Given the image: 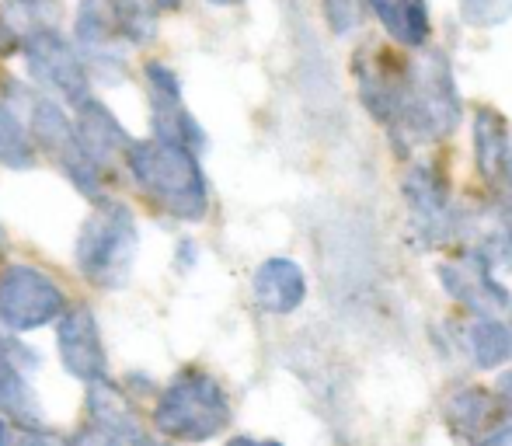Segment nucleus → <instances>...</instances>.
I'll return each mask as SVG.
<instances>
[{
    "label": "nucleus",
    "mask_w": 512,
    "mask_h": 446,
    "mask_svg": "<svg viewBox=\"0 0 512 446\" xmlns=\"http://www.w3.org/2000/svg\"><path fill=\"white\" fill-rule=\"evenodd\" d=\"M74 133H77V143L84 147V154H88L98 168H105L115 154H126L129 143H133L126 129L119 126V119H115L102 102H95V98H84V102L77 105Z\"/></svg>",
    "instance_id": "dca6fc26"
},
{
    "label": "nucleus",
    "mask_w": 512,
    "mask_h": 446,
    "mask_svg": "<svg viewBox=\"0 0 512 446\" xmlns=\"http://www.w3.org/2000/svg\"><path fill=\"white\" fill-rule=\"evenodd\" d=\"M28 140H32V147L39 143L84 196H91L95 203L105 199V192H102L105 171L84 154V147L77 143L74 122L67 119V112H63L60 105L49 102V98H32V102H28Z\"/></svg>",
    "instance_id": "39448f33"
},
{
    "label": "nucleus",
    "mask_w": 512,
    "mask_h": 446,
    "mask_svg": "<svg viewBox=\"0 0 512 446\" xmlns=\"http://www.w3.org/2000/svg\"><path fill=\"white\" fill-rule=\"evenodd\" d=\"M154 446H164V443H154Z\"/></svg>",
    "instance_id": "72a5a7b5"
},
{
    "label": "nucleus",
    "mask_w": 512,
    "mask_h": 446,
    "mask_svg": "<svg viewBox=\"0 0 512 446\" xmlns=\"http://www.w3.org/2000/svg\"><path fill=\"white\" fill-rule=\"evenodd\" d=\"M495 398H499L502 408H509L512 412V370L499 377V384H495Z\"/></svg>",
    "instance_id": "a878e982"
},
{
    "label": "nucleus",
    "mask_w": 512,
    "mask_h": 446,
    "mask_svg": "<svg viewBox=\"0 0 512 446\" xmlns=\"http://www.w3.org/2000/svg\"><path fill=\"white\" fill-rule=\"evenodd\" d=\"M88 426L98 433H140V419H136L133 401L126 398L119 384H112L108 377L91 380L88 384Z\"/></svg>",
    "instance_id": "f3484780"
},
{
    "label": "nucleus",
    "mask_w": 512,
    "mask_h": 446,
    "mask_svg": "<svg viewBox=\"0 0 512 446\" xmlns=\"http://www.w3.org/2000/svg\"><path fill=\"white\" fill-rule=\"evenodd\" d=\"M67 311V293L53 276L35 265H7L0 272V325L11 332H32Z\"/></svg>",
    "instance_id": "423d86ee"
},
{
    "label": "nucleus",
    "mask_w": 512,
    "mask_h": 446,
    "mask_svg": "<svg viewBox=\"0 0 512 446\" xmlns=\"http://www.w3.org/2000/svg\"><path fill=\"white\" fill-rule=\"evenodd\" d=\"M352 74L359 84V98L370 109V115L377 122L391 126L401 115L408 102V88H411V60H405L401 53L387 46H363L352 60Z\"/></svg>",
    "instance_id": "0eeeda50"
},
{
    "label": "nucleus",
    "mask_w": 512,
    "mask_h": 446,
    "mask_svg": "<svg viewBox=\"0 0 512 446\" xmlns=\"http://www.w3.org/2000/svg\"><path fill=\"white\" fill-rule=\"evenodd\" d=\"M0 446H14V440H11V426H7L4 419H0Z\"/></svg>",
    "instance_id": "c756f323"
},
{
    "label": "nucleus",
    "mask_w": 512,
    "mask_h": 446,
    "mask_svg": "<svg viewBox=\"0 0 512 446\" xmlns=\"http://www.w3.org/2000/svg\"><path fill=\"white\" fill-rule=\"evenodd\" d=\"M363 7L366 0H324V18H328L331 32L349 35L363 21Z\"/></svg>",
    "instance_id": "5701e85b"
},
{
    "label": "nucleus",
    "mask_w": 512,
    "mask_h": 446,
    "mask_svg": "<svg viewBox=\"0 0 512 446\" xmlns=\"http://www.w3.org/2000/svg\"><path fill=\"white\" fill-rule=\"evenodd\" d=\"M467 352H471L474 366H481V370H495V366L509 363L512 356L509 325L499 318H478L467 328Z\"/></svg>",
    "instance_id": "aec40b11"
},
{
    "label": "nucleus",
    "mask_w": 512,
    "mask_h": 446,
    "mask_svg": "<svg viewBox=\"0 0 512 446\" xmlns=\"http://www.w3.org/2000/svg\"><path fill=\"white\" fill-rule=\"evenodd\" d=\"M251 290L265 314H293L307 297V279L293 258H269L255 269Z\"/></svg>",
    "instance_id": "ddd939ff"
},
{
    "label": "nucleus",
    "mask_w": 512,
    "mask_h": 446,
    "mask_svg": "<svg viewBox=\"0 0 512 446\" xmlns=\"http://www.w3.org/2000/svg\"><path fill=\"white\" fill-rule=\"evenodd\" d=\"M147 91H150V109H154V133L157 140L182 143V147L196 150L203 147V129L192 119L189 109L182 105V88L178 77L171 74L164 63H147Z\"/></svg>",
    "instance_id": "9d476101"
},
{
    "label": "nucleus",
    "mask_w": 512,
    "mask_h": 446,
    "mask_svg": "<svg viewBox=\"0 0 512 446\" xmlns=\"http://www.w3.org/2000/svg\"><path fill=\"white\" fill-rule=\"evenodd\" d=\"M223 446H283L276 440H251V436H234V440H227Z\"/></svg>",
    "instance_id": "cd10ccee"
},
{
    "label": "nucleus",
    "mask_w": 512,
    "mask_h": 446,
    "mask_svg": "<svg viewBox=\"0 0 512 446\" xmlns=\"http://www.w3.org/2000/svg\"><path fill=\"white\" fill-rule=\"evenodd\" d=\"M230 426V401L220 380L199 366H185L157 394L154 429L175 443H206Z\"/></svg>",
    "instance_id": "f03ea898"
},
{
    "label": "nucleus",
    "mask_w": 512,
    "mask_h": 446,
    "mask_svg": "<svg viewBox=\"0 0 512 446\" xmlns=\"http://www.w3.org/2000/svg\"><path fill=\"white\" fill-rule=\"evenodd\" d=\"M56 352H60V363L70 377L84 380V384L105 377L108 352L91 307L74 304L60 314V321H56Z\"/></svg>",
    "instance_id": "1a4fd4ad"
},
{
    "label": "nucleus",
    "mask_w": 512,
    "mask_h": 446,
    "mask_svg": "<svg viewBox=\"0 0 512 446\" xmlns=\"http://www.w3.org/2000/svg\"><path fill=\"white\" fill-rule=\"evenodd\" d=\"M474 157H478L481 178L506 196L512 171V143L506 119L495 109H478V115H474Z\"/></svg>",
    "instance_id": "4468645a"
},
{
    "label": "nucleus",
    "mask_w": 512,
    "mask_h": 446,
    "mask_svg": "<svg viewBox=\"0 0 512 446\" xmlns=\"http://www.w3.org/2000/svg\"><path fill=\"white\" fill-rule=\"evenodd\" d=\"M0 241H4V230H0Z\"/></svg>",
    "instance_id": "473e14b6"
},
{
    "label": "nucleus",
    "mask_w": 512,
    "mask_h": 446,
    "mask_svg": "<svg viewBox=\"0 0 512 446\" xmlns=\"http://www.w3.org/2000/svg\"><path fill=\"white\" fill-rule=\"evenodd\" d=\"M11 46H14V32L7 28V21L0 18V53H4V49H11Z\"/></svg>",
    "instance_id": "c85d7f7f"
},
{
    "label": "nucleus",
    "mask_w": 512,
    "mask_h": 446,
    "mask_svg": "<svg viewBox=\"0 0 512 446\" xmlns=\"http://www.w3.org/2000/svg\"><path fill=\"white\" fill-rule=\"evenodd\" d=\"M126 164L133 171V182L154 206H161L168 217L196 223L209 210L206 175L196 161V150L168 140H133L126 150Z\"/></svg>",
    "instance_id": "f257e3e1"
},
{
    "label": "nucleus",
    "mask_w": 512,
    "mask_h": 446,
    "mask_svg": "<svg viewBox=\"0 0 512 446\" xmlns=\"http://www.w3.org/2000/svg\"><path fill=\"white\" fill-rule=\"evenodd\" d=\"M460 14L467 25L492 28L512 18V0H460Z\"/></svg>",
    "instance_id": "4be33fe9"
},
{
    "label": "nucleus",
    "mask_w": 512,
    "mask_h": 446,
    "mask_svg": "<svg viewBox=\"0 0 512 446\" xmlns=\"http://www.w3.org/2000/svg\"><path fill=\"white\" fill-rule=\"evenodd\" d=\"M25 63H28V74L42 88L56 91L67 102L81 105L88 98V67H84L81 53L56 28H32L28 32Z\"/></svg>",
    "instance_id": "6e6552de"
},
{
    "label": "nucleus",
    "mask_w": 512,
    "mask_h": 446,
    "mask_svg": "<svg viewBox=\"0 0 512 446\" xmlns=\"http://www.w3.org/2000/svg\"><path fill=\"white\" fill-rule=\"evenodd\" d=\"M443 415L460 436L478 440V436L502 415V405L495 394H488V387H457V391L446 394Z\"/></svg>",
    "instance_id": "a211bd4d"
},
{
    "label": "nucleus",
    "mask_w": 512,
    "mask_h": 446,
    "mask_svg": "<svg viewBox=\"0 0 512 446\" xmlns=\"http://www.w3.org/2000/svg\"><path fill=\"white\" fill-rule=\"evenodd\" d=\"M74 39H77V53H81L84 67H88V63H98V67L122 63L115 46L126 39H122L119 18H115V0H81Z\"/></svg>",
    "instance_id": "f8f14e48"
},
{
    "label": "nucleus",
    "mask_w": 512,
    "mask_h": 446,
    "mask_svg": "<svg viewBox=\"0 0 512 446\" xmlns=\"http://www.w3.org/2000/svg\"><path fill=\"white\" fill-rule=\"evenodd\" d=\"M401 189H405V199H408L411 210L418 213V220H422L436 237L453 227L450 185H446L443 171H436V164H411Z\"/></svg>",
    "instance_id": "2eb2a0df"
},
{
    "label": "nucleus",
    "mask_w": 512,
    "mask_h": 446,
    "mask_svg": "<svg viewBox=\"0 0 512 446\" xmlns=\"http://www.w3.org/2000/svg\"><path fill=\"white\" fill-rule=\"evenodd\" d=\"M460 98L453 88L450 63L443 53H425L411 63L408 102L398 119L391 122V133L398 143H436L457 129Z\"/></svg>",
    "instance_id": "20e7f679"
},
{
    "label": "nucleus",
    "mask_w": 512,
    "mask_h": 446,
    "mask_svg": "<svg viewBox=\"0 0 512 446\" xmlns=\"http://www.w3.org/2000/svg\"><path fill=\"white\" fill-rule=\"evenodd\" d=\"M506 196L512 199V171H509V189H506Z\"/></svg>",
    "instance_id": "2f4dec72"
},
{
    "label": "nucleus",
    "mask_w": 512,
    "mask_h": 446,
    "mask_svg": "<svg viewBox=\"0 0 512 446\" xmlns=\"http://www.w3.org/2000/svg\"><path fill=\"white\" fill-rule=\"evenodd\" d=\"M140 251L136 217L119 199H98L77 234V269L88 283L102 290H119L129 283Z\"/></svg>",
    "instance_id": "7ed1b4c3"
},
{
    "label": "nucleus",
    "mask_w": 512,
    "mask_h": 446,
    "mask_svg": "<svg viewBox=\"0 0 512 446\" xmlns=\"http://www.w3.org/2000/svg\"><path fill=\"white\" fill-rule=\"evenodd\" d=\"M11 4L39 21L35 28H53V18L60 14V0H11Z\"/></svg>",
    "instance_id": "b1692460"
},
{
    "label": "nucleus",
    "mask_w": 512,
    "mask_h": 446,
    "mask_svg": "<svg viewBox=\"0 0 512 446\" xmlns=\"http://www.w3.org/2000/svg\"><path fill=\"white\" fill-rule=\"evenodd\" d=\"M32 161H35V147L28 140V129L21 126L18 115L7 109V105H0V164L21 171V168H32Z\"/></svg>",
    "instance_id": "412c9836"
},
{
    "label": "nucleus",
    "mask_w": 512,
    "mask_h": 446,
    "mask_svg": "<svg viewBox=\"0 0 512 446\" xmlns=\"http://www.w3.org/2000/svg\"><path fill=\"white\" fill-rule=\"evenodd\" d=\"M481 446H512V426H502V429H495L488 440H481Z\"/></svg>",
    "instance_id": "bb28decb"
},
{
    "label": "nucleus",
    "mask_w": 512,
    "mask_h": 446,
    "mask_svg": "<svg viewBox=\"0 0 512 446\" xmlns=\"http://www.w3.org/2000/svg\"><path fill=\"white\" fill-rule=\"evenodd\" d=\"M206 4H216V7H230V4H241V0H206Z\"/></svg>",
    "instance_id": "7c9ffc66"
},
{
    "label": "nucleus",
    "mask_w": 512,
    "mask_h": 446,
    "mask_svg": "<svg viewBox=\"0 0 512 446\" xmlns=\"http://www.w3.org/2000/svg\"><path fill=\"white\" fill-rule=\"evenodd\" d=\"M370 7L401 46H425V39H429V7H425V0H370Z\"/></svg>",
    "instance_id": "6ab92c4d"
},
{
    "label": "nucleus",
    "mask_w": 512,
    "mask_h": 446,
    "mask_svg": "<svg viewBox=\"0 0 512 446\" xmlns=\"http://www.w3.org/2000/svg\"><path fill=\"white\" fill-rule=\"evenodd\" d=\"M439 279H443V290L450 293L453 300H460L467 311L478 314V318H492L495 311L512 304L506 286L495 283L492 269H488L478 255H471V251H467L464 262L439 265Z\"/></svg>",
    "instance_id": "9b49d317"
},
{
    "label": "nucleus",
    "mask_w": 512,
    "mask_h": 446,
    "mask_svg": "<svg viewBox=\"0 0 512 446\" xmlns=\"http://www.w3.org/2000/svg\"><path fill=\"white\" fill-rule=\"evenodd\" d=\"M14 446H70V440H63L60 433H53V429H21L18 443Z\"/></svg>",
    "instance_id": "393cba45"
}]
</instances>
